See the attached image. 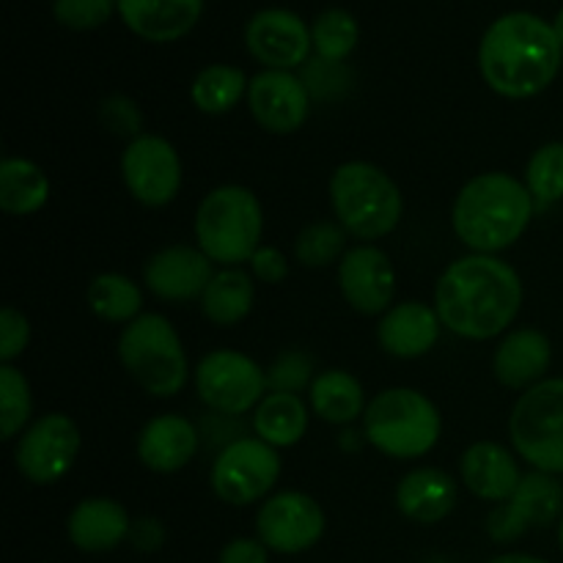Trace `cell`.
Here are the masks:
<instances>
[{
	"label": "cell",
	"instance_id": "cell-1",
	"mask_svg": "<svg viewBox=\"0 0 563 563\" xmlns=\"http://www.w3.org/2000/svg\"><path fill=\"white\" fill-rule=\"evenodd\" d=\"M522 297V280L509 262L471 253L443 269L432 306L445 330L467 341H487L509 333Z\"/></svg>",
	"mask_w": 563,
	"mask_h": 563
},
{
	"label": "cell",
	"instance_id": "cell-2",
	"mask_svg": "<svg viewBox=\"0 0 563 563\" xmlns=\"http://www.w3.org/2000/svg\"><path fill=\"white\" fill-rule=\"evenodd\" d=\"M563 64V44L553 22L531 11H509L484 31L478 71L498 97L531 99L553 86Z\"/></svg>",
	"mask_w": 563,
	"mask_h": 563
},
{
	"label": "cell",
	"instance_id": "cell-3",
	"mask_svg": "<svg viewBox=\"0 0 563 563\" xmlns=\"http://www.w3.org/2000/svg\"><path fill=\"white\" fill-rule=\"evenodd\" d=\"M533 209L537 201L526 181L504 170H489L473 176L456 192L451 225L462 245L471 247L473 253L498 256L526 234L533 220Z\"/></svg>",
	"mask_w": 563,
	"mask_h": 563
},
{
	"label": "cell",
	"instance_id": "cell-4",
	"mask_svg": "<svg viewBox=\"0 0 563 563\" xmlns=\"http://www.w3.org/2000/svg\"><path fill=\"white\" fill-rule=\"evenodd\" d=\"M328 192L335 218L355 240H383L401 223L405 198L379 165L363 159L341 163L330 176Z\"/></svg>",
	"mask_w": 563,
	"mask_h": 563
},
{
	"label": "cell",
	"instance_id": "cell-5",
	"mask_svg": "<svg viewBox=\"0 0 563 563\" xmlns=\"http://www.w3.org/2000/svg\"><path fill=\"white\" fill-rule=\"evenodd\" d=\"M196 242L220 267H242L256 256L264 236V209L253 190L220 185L196 209Z\"/></svg>",
	"mask_w": 563,
	"mask_h": 563
},
{
	"label": "cell",
	"instance_id": "cell-6",
	"mask_svg": "<svg viewBox=\"0 0 563 563\" xmlns=\"http://www.w3.org/2000/svg\"><path fill=\"white\" fill-rule=\"evenodd\" d=\"M443 434L438 405L416 388H388L368 401L363 438L390 460L427 456Z\"/></svg>",
	"mask_w": 563,
	"mask_h": 563
},
{
	"label": "cell",
	"instance_id": "cell-7",
	"mask_svg": "<svg viewBox=\"0 0 563 563\" xmlns=\"http://www.w3.org/2000/svg\"><path fill=\"white\" fill-rule=\"evenodd\" d=\"M119 361L124 372L157 399L181 394L190 379V361L174 324L163 313H141L119 335Z\"/></svg>",
	"mask_w": 563,
	"mask_h": 563
},
{
	"label": "cell",
	"instance_id": "cell-8",
	"mask_svg": "<svg viewBox=\"0 0 563 563\" xmlns=\"http://www.w3.org/2000/svg\"><path fill=\"white\" fill-rule=\"evenodd\" d=\"M509 438L533 471L563 476V377L542 379L515 401Z\"/></svg>",
	"mask_w": 563,
	"mask_h": 563
},
{
	"label": "cell",
	"instance_id": "cell-9",
	"mask_svg": "<svg viewBox=\"0 0 563 563\" xmlns=\"http://www.w3.org/2000/svg\"><path fill=\"white\" fill-rule=\"evenodd\" d=\"M196 394L218 416H245L267 394V372L236 350H212L198 361Z\"/></svg>",
	"mask_w": 563,
	"mask_h": 563
},
{
	"label": "cell",
	"instance_id": "cell-10",
	"mask_svg": "<svg viewBox=\"0 0 563 563\" xmlns=\"http://www.w3.org/2000/svg\"><path fill=\"white\" fill-rule=\"evenodd\" d=\"M280 478L278 449L258 438H236L214 456L209 484L229 506H251L267 498Z\"/></svg>",
	"mask_w": 563,
	"mask_h": 563
},
{
	"label": "cell",
	"instance_id": "cell-11",
	"mask_svg": "<svg viewBox=\"0 0 563 563\" xmlns=\"http://www.w3.org/2000/svg\"><path fill=\"white\" fill-rule=\"evenodd\" d=\"M80 449L82 438L77 423L66 412H47L16 438L14 465L25 482L49 487L75 467Z\"/></svg>",
	"mask_w": 563,
	"mask_h": 563
},
{
	"label": "cell",
	"instance_id": "cell-12",
	"mask_svg": "<svg viewBox=\"0 0 563 563\" xmlns=\"http://www.w3.org/2000/svg\"><path fill=\"white\" fill-rule=\"evenodd\" d=\"M328 528L324 509L306 493L286 489L264 500L256 511V537L269 553L300 555L317 548Z\"/></svg>",
	"mask_w": 563,
	"mask_h": 563
},
{
	"label": "cell",
	"instance_id": "cell-13",
	"mask_svg": "<svg viewBox=\"0 0 563 563\" xmlns=\"http://www.w3.org/2000/svg\"><path fill=\"white\" fill-rule=\"evenodd\" d=\"M181 157L170 141L141 135L126 143L121 154V179L143 207H168L181 190Z\"/></svg>",
	"mask_w": 563,
	"mask_h": 563
},
{
	"label": "cell",
	"instance_id": "cell-14",
	"mask_svg": "<svg viewBox=\"0 0 563 563\" xmlns=\"http://www.w3.org/2000/svg\"><path fill=\"white\" fill-rule=\"evenodd\" d=\"M563 515V487L555 476L533 471L522 476L520 487L509 500L487 517V533L493 542H517L531 528H548Z\"/></svg>",
	"mask_w": 563,
	"mask_h": 563
},
{
	"label": "cell",
	"instance_id": "cell-15",
	"mask_svg": "<svg viewBox=\"0 0 563 563\" xmlns=\"http://www.w3.org/2000/svg\"><path fill=\"white\" fill-rule=\"evenodd\" d=\"M245 47L264 69L291 71L311 60V27L295 11L269 5L247 20Z\"/></svg>",
	"mask_w": 563,
	"mask_h": 563
},
{
	"label": "cell",
	"instance_id": "cell-16",
	"mask_svg": "<svg viewBox=\"0 0 563 563\" xmlns=\"http://www.w3.org/2000/svg\"><path fill=\"white\" fill-rule=\"evenodd\" d=\"M339 286L357 313L383 317L396 300V267L383 247L363 242L339 262Z\"/></svg>",
	"mask_w": 563,
	"mask_h": 563
},
{
	"label": "cell",
	"instance_id": "cell-17",
	"mask_svg": "<svg viewBox=\"0 0 563 563\" xmlns=\"http://www.w3.org/2000/svg\"><path fill=\"white\" fill-rule=\"evenodd\" d=\"M247 104L262 130L269 135H291L302 130L311 113V93L295 71L264 69L251 77Z\"/></svg>",
	"mask_w": 563,
	"mask_h": 563
},
{
	"label": "cell",
	"instance_id": "cell-18",
	"mask_svg": "<svg viewBox=\"0 0 563 563\" xmlns=\"http://www.w3.org/2000/svg\"><path fill=\"white\" fill-rule=\"evenodd\" d=\"M212 275L214 262L198 245H168L154 253L143 267L146 289L168 302L201 300Z\"/></svg>",
	"mask_w": 563,
	"mask_h": 563
},
{
	"label": "cell",
	"instance_id": "cell-19",
	"mask_svg": "<svg viewBox=\"0 0 563 563\" xmlns=\"http://www.w3.org/2000/svg\"><path fill=\"white\" fill-rule=\"evenodd\" d=\"M121 22L143 42L170 44L192 33L203 16V0H115Z\"/></svg>",
	"mask_w": 563,
	"mask_h": 563
},
{
	"label": "cell",
	"instance_id": "cell-20",
	"mask_svg": "<svg viewBox=\"0 0 563 563\" xmlns=\"http://www.w3.org/2000/svg\"><path fill=\"white\" fill-rule=\"evenodd\" d=\"M201 445L198 427L185 416L163 412L137 434V460L152 473H176L192 462Z\"/></svg>",
	"mask_w": 563,
	"mask_h": 563
},
{
	"label": "cell",
	"instance_id": "cell-21",
	"mask_svg": "<svg viewBox=\"0 0 563 563\" xmlns=\"http://www.w3.org/2000/svg\"><path fill=\"white\" fill-rule=\"evenodd\" d=\"M460 476L467 493L489 504L509 500L522 482L517 456L495 440H478L462 454Z\"/></svg>",
	"mask_w": 563,
	"mask_h": 563
},
{
	"label": "cell",
	"instance_id": "cell-22",
	"mask_svg": "<svg viewBox=\"0 0 563 563\" xmlns=\"http://www.w3.org/2000/svg\"><path fill=\"white\" fill-rule=\"evenodd\" d=\"M553 363V344L548 335L537 328H517L500 339L493 357L495 379L506 388L528 390L548 379Z\"/></svg>",
	"mask_w": 563,
	"mask_h": 563
},
{
	"label": "cell",
	"instance_id": "cell-23",
	"mask_svg": "<svg viewBox=\"0 0 563 563\" xmlns=\"http://www.w3.org/2000/svg\"><path fill=\"white\" fill-rule=\"evenodd\" d=\"M66 533L80 553H113L130 539L132 517L119 500L86 498L71 509L69 520H66Z\"/></svg>",
	"mask_w": 563,
	"mask_h": 563
},
{
	"label": "cell",
	"instance_id": "cell-24",
	"mask_svg": "<svg viewBox=\"0 0 563 563\" xmlns=\"http://www.w3.org/2000/svg\"><path fill=\"white\" fill-rule=\"evenodd\" d=\"M440 328L443 322H440L434 306L407 300L379 317L377 341L388 355L412 361V357H423L434 350V344L440 341Z\"/></svg>",
	"mask_w": 563,
	"mask_h": 563
},
{
	"label": "cell",
	"instance_id": "cell-25",
	"mask_svg": "<svg viewBox=\"0 0 563 563\" xmlns=\"http://www.w3.org/2000/svg\"><path fill=\"white\" fill-rule=\"evenodd\" d=\"M394 500L396 509L407 520L418 522V526H434L454 511L456 500H460V484L440 467H418L401 478Z\"/></svg>",
	"mask_w": 563,
	"mask_h": 563
},
{
	"label": "cell",
	"instance_id": "cell-26",
	"mask_svg": "<svg viewBox=\"0 0 563 563\" xmlns=\"http://www.w3.org/2000/svg\"><path fill=\"white\" fill-rule=\"evenodd\" d=\"M308 399H311L313 416L333 427H346V423L357 421L368 407L361 379L352 377L344 368H328V372L317 374L308 388Z\"/></svg>",
	"mask_w": 563,
	"mask_h": 563
},
{
	"label": "cell",
	"instance_id": "cell-27",
	"mask_svg": "<svg viewBox=\"0 0 563 563\" xmlns=\"http://www.w3.org/2000/svg\"><path fill=\"white\" fill-rule=\"evenodd\" d=\"M198 302L209 322L218 328H234L253 311L256 302L253 275L242 267H220Z\"/></svg>",
	"mask_w": 563,
	"mask_h": 563
},
{
	"label": "cell",
	"instance_id": "cell-28",
	"mask_svg": "<svg viewBox=\"0 0 563 563\" xmlns=\"http://www.w3.org/2000/svg\"><path fill=\"white\" fill-rule=\"evenodd\" d=\"M308 405L300 394H267L253 410V432L273 449H291L308 432Z\"/></svg>",
	"mask_w": 563,
	"mask_h": 563
},
{
	"label": "cell",
	"instance_id": "cell-29",
	"mask_svg": "<svg viewBox=\"0 0 563 563\" xmlns=\"http://www.w3.org/2000/svg\"><path fill=\"white\" fill-rule=\"evenodd\" d=\"M49 201V179L33 159L5 157L0 163V209L14 218L36 214Z\"/></svg>",
	"mask_w": 563,
	"mask_h": 563
},
{
	"label": "cell",
	"instance_id": "cell-30",
	"mask_svg": "<svg viewBox=\"0 0 563 563\" xmlns=\"http://www.w3.org/2000/svg\"><path fill=\"white\" fill-rule=\"evenodd\" d=\"M247 86L251 80L240 66L209 64L192 77L190 99L201 113L225 115L242 102V97H247Z\"/></svg>",
	"mask_w": 563,
	"mask_h": 563
},
{
	"label": "cell",
	"instance_id": "cell-31",
	"mask_svg": "<svg viewBox=\"0 0 563 563\" xmlns=\"http://www.w3.org/2000/svg\"><path fill=\"white\" fill-rule=\"evenodd\" d=\"M88 308L102 322L130 324L143 313V291L132 278L121 273H102L88 284Z\"/></svg>",
	"mask_w": 563,
	"mask_h": 563
},
{
	"label": "cell",
	"instance_id": "cell-32",
	"mask_svg": "<svg viewBox=\"0 0 563 563\" xmlns=\"http://www.w3.org/2000/svg\"><path fill=\"white\" fill-rule=\"evenodd\" d=\"M311 38L317 58L344 64L361 42V25L350 11L333 5V9H324L322 14H317V20L311 22Z\"/></svg>",
	"mask_w": 563,
	"mask_h": 563
},
{
	"label": "cell",
	"instance_id": "cell-33",
	"mask_svg": "<svg viewBox=\"0 0 563 563\" xmlns=\"http://www.w3.org/2000/svg\"><path fill=\"white\" fill-rule=\"evenodd\" d=\"M33 394L31 383L14 363H0V434L14 440L31 427Z\"/></svg>",
	"mask_w": 563,
	"mask_h": 563
},
{
	"label": "cell",
	"instance_id": "cell-34",
	"mask_svg": "<svg viewBox=\"0 0 563 563\" xmlns=\"http://www.w3.org/2000/svg\"><path fill=\"white\" fill-rule=\"evenodd\" d=\"M346 247V231L341 223L333 220H317V223L306 225L295 240V258L302 267H328L335 258H344Z\"/></svg>",
	"mask_w": 563,
	"mask_h": 563
},
{
	"label": "cell",
	"instance_id": "cell-35",
	"mask_svg": "<svg viewBox=\"0 0 563 563\" xmlns=\"http://www.w3.org/2000/svg\"><path fill=\"white\" fill-rule=\"evenodd\" d=\"M526 185L533 201L548 203L563 201V141H550L531 154L526 165Z\"/></svg>",
	"mask_w": 563,
	"mask_h": 563
},
{
	"label": "cell",
	"instance_id": "cell-36",
	"mask_svg": "<svg viewBox=\"0 0 563 563\" xmlns=\"http://www.w3.org/2000/svg\"><path fill=\"white\" fill-rule=\"evenodd\" d=\"M313 357L302 350H286L267 368L269 394H300L313 383Z\"/></svg>",
	"mask_w": 563,
	"mask_h": 563
},
{
	"label": "cell",
	"instance_id": "cell-37",
	"mask_svg": "<svg viewBox=\"0 0 563 563\" xmlns=\"http://www.w3.org/2000/svg\"><path fill=\"white\" fill-rule=\"evenodd\" d=\"M115 0H53V16L66 31H97L113 16Z\"/></svg>",
	"mask_w": 563,
	"mask_h": 563
},
{
	"label": "cell",
	"instance_id": "cell-38",
	"mask_svg": "<svg viewBox=\"0 0 563 563\" xmlns=\"http://www.w3.org/2000/svg\"><path fill=\"white\" fill-rule=\"evenodd\" d=\"M99 119H102V126L113 135L126 137V141H135V137L143 135V113L135 104V99L124 97V93H113V97L104 99L99 104Z\"/></svg>",
	"mask_w": 563,
	"mask_h": 563
},
{
	"label": "cell",
	"instance_id": "cell-39",
	"mask_svg": "<svg viewBox=\"0 0 563 563\" xmlns=\"http://www.w3.org/2000/svg\"><path fill=\"white\" fill-rule=\"evenodd\" d=\"M308 93L319 99L341 97L350 88V69L344 64L324 58H311L306 64V75H302Z\"/></svg>",
	"mask_w": 563,
	"mask_h": 563
},
{
	"label": "cell",
	"instance_id": "cell-40",
	"mask_svg": "<svg viewBox=\"0 0 563 563\" xmlns=\"http://www.w3.org/2000/svg\"><path fill=\"white\" fill-rule=\"evenodd\" d=\"M31 344V322L14 306L0 311V363H14Z\"/></svg>",
	"mask_w": 563,
	"mask_h": 563
},
{
	"label": "cell",
	"instance_id": "cell-41",
	"mask_svg": "<svg viewBox=\"0 0 563 563\" xmlns=\"http://www.w3.org/2000/svg\"><path fill=\"white\" fill-rule=\"evenodd\" d=\"M251 269L262 284H280L289 275V262L284 253L273 245H262L251 258Z\"/></svg>",
	"mask_w": 563,
	"mask_h": 563
},
{
	"label": "cell",
	"instance_id": "cell-42",
	"mask_svg": "<svg viewBox=\"0 0 563 563\" xmlns=\"http://www.w3.org/2000/svg\"><path fill=\"white\" fill-rule=\"evenodd\" d=\"M218 563H269V550L258 537H236L220 550Z\"/></svg>",
	"mask_w": 563,
	"mask_h": 563
},
{
	"label": "cell",
	"instance_id": "cell-43",
	"mask_svg": "<svg viewBox=\"0 0 563 563\" xmlns=\"http://www.w3.org/2000/svg\"><path fill=\"white\" fill-rule=\"evenodd\" d=\"M130 542L135 544L141 553H154V550L163 548V542H165L163 522L154 520V517H143V520H135V522H132Z\"/></svg>",
	"mask_w": 563,
	"mask_h": 563
},
{
	"label": "cell",
	"instance_id": "cell-44",
	"mask_svg": "<svg viewBox=\"0 0 563 563\" xmlns=\"http://www.w3.org/2000/svg\"><path fill=\"white\" fill-rule=\"evenodd\" d=\"M489 563H550V561L539 559V555H528V553H504Z\"/></svg>",
	"mask_w": 563,
	"mask_h": 563
},
{
	"label": "cell",
	"instance_id": "cell-45",
	"mask_svg": "<svg viewBox=\"0 0 563 563\" xmlns=\"http://www.w3.org/2000/svg\"><path fill=\"white\" fill-rule=\"evenodd\" d=\"M553 27H555V36H559V42L563 44V9L559 11V14H555V20H553Z\"/></svg>",
	"mask_w": 563,
	"mask_h": 563
},
{
	"label": "cell",
	"instance_id": "cell-46",
	"mask_svg": "<svg viewBox=\"0 0 563 563\" xmlns=\"http://www.w3.org/2000/svg\"><path fill=\"white\" fill-rule=\"evenodd\" d=\"M559 548H561V553H563V515H561V520H559Z\"/></svg>",
	"mask_w": 563,
	"mask_h": 563
},
{
	"label": "cell",
	"instance_id": "cell-47",
	"mask_svg": "<svg viewBox=\"0 0 563 563\" xmlns=\"http://www.w3.org/2000/svg\"><path fill=\"white\" fill-rule=\"evenodd\" d=\"M429 563H451V561H445V559H434V561H429Z\"/></svg>",
	"mask_w": 563,
	"mask_h": 563
}]
</instances>
